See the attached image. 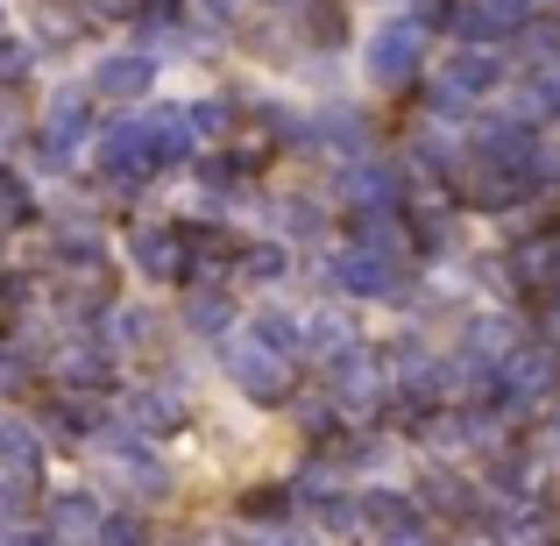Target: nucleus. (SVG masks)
<instances>
[{"label": "nucleus", "instance_id": "f257e3e1", "mask_svg": "<svg viewBox=\"0 0 560 546\" xmlns=\"http://www.w3.org/2000/svg\"><path fill=\"white\" fill-rule=\"evenodd\" d=\"M107 178L114 185H136V178H150V164H164V142H156V128H150V114L142 121H121L107 136Z\"/></svg>", "mask_w": 560, "mask_h": 546}, {"label": "nucleus", "instance_id": "f03ea898", "mask_svg": "<svg viewBox=\"0 0 560 546\" xmlns=\"http://www.w3.org/2000/svg\"><path fill=\"white\" fill-rule=\"evenodd\" d=\"M220 362H228V376L242 383L248 397H277V383H284V356H270L256 334H228V341H220Z\"/></svg>", "mask_w": 560, "mask_h": 546}, {"label": "nucleus", "instance_id": "7ed1b4c3", "mask_svg": "<svg viewBox=\"0 0 560 546\" xmlns=\"http://www.w3.org/2000/svg\"><path fill=\"white\" fill-rule=\"evenodd\" d=\"M419 22H383L376 36H370V79L376 85H397V79H411L419 71Z\"/></svg>", "mask_w": 560, "mask_h": 546}, {"label": "nucleus", "instance_id": "20e7f679", "mask_svg": "<svg viewBox=\"0 0 560 546\" xmlns=\"http://www.w3.org/2000/svg\"><path fill=\"white\" fill-rule=\"evenodd\" d=\"M390 277H397L390 256H383V248H370V242H355L348 256H334V284H341V291H362V299H383V291H397Z\"/></svg>", "mask_w": 560, "mask_h": 546}, {"label": "nucleus", "instance_id": "39448f33", "mask_svg": "<svg viewBox=\"0 0 560 546\" xmlns=\"http://www.w3.org/2000/svg\"><path fill=\"white\" fill-rule=\"evenodd\" d=\"M150 79H156V57L150 50H114L107 65L93 71V85L107 100H142V93H150Z\"/></svg>", "mask_w": 560, "mask_h": 546}, {"label": "nucleus", "instance_id": "423d86ee", "mask_svg": "<svg viewBox=\"0 0 560 546\" xmlns=\"http://www.w3.org/2000/svg\"><path fill=\"white\" fill-rule=\"evenodd\" d=\"M36 433H28V426L22 419H8V411H0V476H8V483H28V476H36Z\"/></svg>", "mask_w": 560, "mask_h": 546}, {"label": "nucleus", "instance_id": "0eeeda50", "mask_svg": "<svg viewBox=\"0 0 560 546\" xmlns=\"http://www.w3.org/2000/svg\"><path fill=\"white\" fill-rule=\"evenodd\" d=\"M128 256H136V270L164 277V270H178V234L171 228H136L128 234Z\"/></svg>", "mask_w": 560, "mask_h": 546}, {"label": "nucleus", "instance_id": "6e6552de", "mask_svg": "<svg viewBox=\"0 0 560 546\" xmlns=\"http://www.w3.org/2000/svg\"><path fill=\"white\" fill-rule=\"evenodd\" d=\"M50 525H57V539L79 546V539L100 533V504H93V497H57V504H50Z\"/></svg>", "mask_w": 560, "mask_h": 546}, {"label": "nucleus", "instance_id": "1a4fd4ad", "mask_svg": "<svg viewBox=\"0 0 560 546\" xmlns=\"http://www.w3.org/2000/svg\"><path fill=\"white\" fill-rule=\"evenodd\" d=\"M490 79H497V57H482V50L454 57V65H447V100H462V93H482Z\"/></svg>", "mask_w": 560, "mask_h": 546}, {"label": "nucleus", "instance_id": "9d476101", "mask_svg": "<svg viewBox=\"0 0 560 546\" xmlns=\"http://www.w3.org/2000/svg\"><path fill=\"white\" fill-rule=\"evenodd\" d=\"M305 334H313V341H305L313 356H348V348H355V341H348V320H341V313H319Z\"/></svg>", "mask_w": 560, "mask_h": 546}, {"label": "nucleus", "instance_id": "9b49d317", "mask_svg": "<svg viewBox=\"0 0 560 546\" xmlns=\"http://www.w3.org/2000/svg\"><path fill=\"white\" fill-rule=\"evenodd\" d=\"M107 533V546H142V525L136 519H114V525H100Z\"/></svg>", "mask_w": 560, "mask_h": 546}, {"label": "nucleus", "instance_id": "f8f14e48", "mask_svg": "<svg viewBox=\"0 0 560 546\" xmlns=\"http://www.w3.org/2000/svg\"><path fill=\"white\" fill-rule=\"evenodd\" d=\"M8 546H50V539H36V533H8Z\"/></svg>", "mask_w": 560, "mask_h": 546}, {"label": "nucleus", "instance_id": "ddd939ff", "mask_svg": "<svg viewBox=\"0 0 560 546\" xmlns=\"http://www.w3.org/2000/svg\"><path fill=\"white\" fill-rule=\"evenodd\" d=\"M262 546H305V539H291V533H270V539H262Z\"/></svg>", "mask_w": 560, "mask_h": 546}, {"label": "nucleus", "instance_id": "4468645a", "mask_svg": "<svg viewBox=\"0 0 560 546\" xmlns=\"http://www.w3.org/2000/svg\"><path fill=\"white\" fill-rule=\"evenodd\" d=\"M206 8H213V14H234V8H242V0H206Z\"/></svg>", "mask_w": 560, "mask_h": 546}]
</instances>
